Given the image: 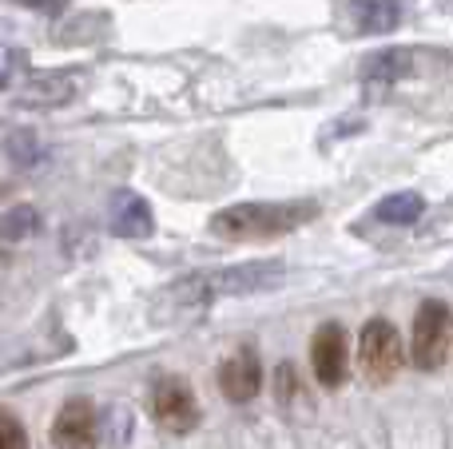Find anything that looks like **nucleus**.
Listing matches in <instances>:
<instances>
[{"label":"nucleus","mask_w":453,"mask_h":449,"mask_svg":"<svg viewBox=\"0 0 453 449\" xmlns=\"http://www.w3.org/2000/svg\"><path fill=\"white\" fill-rule=\"evenodd\" d=\"M319 215V203H239L211 219V235L219 239H274L303 227Z\"/></svg>","instance_id":"obj_1"},{"label":"nucleus","mask_w":453,"mask_h":449,"mask_svg":"<svg viewBox=\"0 0 453 449\" xmlns=\"http://www.w3.org/2000/svg\"><path fill=\"white\" fill-rule=\"evenodd\" d=\"M282 278V263H242V267H226L215 275H191L183 283H175L167 291V299H175L180 307H199L211 302L219 294H250V291H266Z\"/></svg>","instance_id":"obj_2"},{"label":"nucleus","mask_w":453,"mask_h":449,"mask_svg":"<svg viewBox=\"0 0 453 449\" xmlns=\"http://www.w3.org/2000/svg\"><path fill=\"white\" fill-rule=\"evenodd\" d=\"M453 350V310L446 302H422L410 334V358L418 370H441Z\"/></svg>","instance_id":"obj_3"},{"label":"nucleus","mask_w":453,"mask_h":449,"mask_svg":"<svg viewBox=\"0 0 453 449\" xmlns=\"http://www.w3.org/2000/svg\"><path fill=\"white\" fill-rule=\"evenodd\" d=\"M406 362V346H402V334L394 323L386 318H370L362 326V339H358V366L370 382H390L394 374L402 370Z\"/></svg>","instance_id":"obj_4"},{"label":"nucleus","mask_w":453,"mask_h":449,"mask_svg":"<svg viewBox=\"0 0 453 449\" xmlns=\"http://www.w3.org/2000/svg\"><path fill=\"white\" fill-rule=\"evenodd\" d=\"M151 414H156V422L167 434H188L199 422V402L188 382L164 374V378L156 382V390H151Z\"/></svg>","instance_id":"obj_5"},{"label":"nucleus","mask_w":453,"mask_h":449,"mask_svg":"<svg viewBox=\"0 0 453 449\" xmlns=\"http://www.w3.org/2000/svg\"><path fill=\"white\" fill-rule=\"evenodd\" d=\"M311 366L314 378L326 390H338L346 382V366H350V346H346L342 323H322L311 339Z\"/></svg>","instance_id":"obj_6"},{"label":"nucleus","mask_w":453,"mask_h":449,"mask_svg":"<svg viewBox=\"0 0 453 449\" xmlns=\"http://www.w3.org/2000/svg\"><path fill=\"white\" fill-rule=\"evenodd\" d=\"M56 449H96V410L88 398H72L52 422Z\"/></svg>","instance_id":"obj_7"},{"label":"nucleus","mask_w":453,"mask_h":449,"mask_svg":"<svg viewBox=\"0 0 453 449\" xmlns=\"http://www.w3.org/2000/svg\"><path fill=\"white\" fill-rule=\"evenodd\" d=\"M219 390H223L226 402H234V406L258 398V390H263V366H258V354L250 346L247 350H234V354L223 362Z\"/></svg>","instance_id":"obj_8"},{"label":"nucleus","mask_w":453,"mask_h":449,"mask_svg":"<svg viewBox=\"0 0 453 449\" xmlns=\"http://www.w3.org/2000/svg\"><path fill=\"white\" fill-rule=\"evenodd\" d=\"M111 231L124 239L151 235V207L143 203L135 191H119V195L111 199Z\"/></svg>","instance_id":"obj_9"},{"label":"nucleus","mask_w":453,"mask_h":449,"mask_svg":"<svg viewBox=\"0 0 453 449\" xmlns=\"http://www.w3.org/2000/svg\"><path fill=\"white\" fill-rule=\"evenodd\" d=\"M350 20L370 36L394 32L402 24V0H350Z\"/></svg>","instance_id":"obj_10"},{"label":"nucleus","mask_w":453,"mask_h":449,"mask_svg":"<svg viewBox=\"0 0 453 449\" xmlns=\"http://www.w3.org/2000/svg\"><path fill=\"white\" fill-rule=\"evenodd\" d=\"M410 68H414V56L406 48H382V52L362 60V80H370V84H394V80L410 76Z\"/></svg>","instance_id":"obj_11"},{"label":"nucleus","mask_w":453,"mask_h":449,"mask_svg":"<svg viewBox=\"0 0 453 449\" xmlns=\"http://www.w3.org/2000/svg\"><path fill=\"white\" fill-rule=\"evenodd\" d=\"M68 95H72V80L52 76V72H32L28 84L20 88V103H32V108H56Z\"/></svg>","instance_id":"obj_12"},{"label":"nucleus","mask_w":453,"mask_h":449,"mask_svg":"<svg viewBox=\"0 0 453 449\" xmlns=\"http://www.w3.org/2000/svg\"><path fill=\"white\" fill-rule=\"evenodd\" d=\"M422 211H426L422 195H414V191H402V195L382 199L374 215H378L382 223H394V227H406V223H418V219H422Z\"/></svg>","instance_id":"obj_13"},{"label":"nucleus","mask_w":453,"mask_h":449,"mask_svg":"<svg viewBox=\"0 0 453 449\" xmlns=\"http://www.w3.org/2000/svg\"><path fill=\"white\" fill-rule=\"evenodd\" d=\"M40 231V215L36 207L20 203V207H8L4 215H0V239H8V243H20V239L36 235Z\"/></svg>","instance_id":"obj_14"},{"label":"nucleus","mask_w":453,"mask_h":449,"mask_svg":"<svg viewBox=\"0 0 453 449\" xmlns=\"http://www.w3.org/2000/svg\"><path fill=\"white\" fill-rule=\"evenodd\" d=\"M4 151H8V159L20 167H36L40 159H44V143H40L32 132H12L4 143Z\"/></svg>","instance_id":"obj_15"},{"label":"nucleus","mask_w":453,"mask_h":449,"mask_svg":"<svg viewBox=\"0 0 453 449\" xmlns=\"http://www.w3.org/2000/svg\"><path fill=\"white\" fill-rule=\"evenodd\" d=\"M0 449H28V430L12 410H0Z\"/></svg>","instance_id":"obj_16"},{"label":"nucleus","mask_w":453,"mask_h":449,"mask_svg":"<svg viewBox=\"0 0 453 449\" xmlns=\"http://www.w3.org/2000/svg\"><path fill=\"white\" fill-rule=\"evenodd\" d=\"M20 64H24L20 48H12V44H4V40H0V88L12 84V76H16V68H20Z\"/></svg>","instance_id":"obj_17"},{"label":"nucleus","mask_w":453,"mask_h":449,"mask_svg":"<svg viewBox=\"0 0 453 449\" xmlns=\"http://www.w3.org/2000/svg\"><path fill=\"white\" fill-rule=\"evenodd\" d=\"M20 4L32 8V12H48V16H52V12H60L68 0H20Z\"/></svg>","instance_id":"obj_18"}]
</instances>
